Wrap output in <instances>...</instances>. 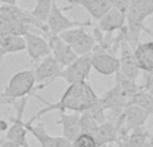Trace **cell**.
I'll list each match as a JSON object with an SVG mask.
<instances>
[{
	"label": "cell",
	"instance_id": "cell-1",
	"mask_svg": "<svg viewBox=\"0 0 153 147\" xmlns=\"http://www.w3.org/2000/svg\"><path fill=\"white\" fill-rule=\"evenodd\" d=\"M41 100L43 103H46V107L42 108L35 116H33L30 123H33V121L37 120L42 115L50 112V111H54V110L56 111H73V112L81 113L85 110H88L92 105V103H95L98 100V96L92 90L90 84L87 82V81H81V82L71 84L57 103L50 104L48 101H45L43 98H41Z\"/></svg>",
	"mask_w": 153,
	"mask_h": 147
},
{
	"label": "cell",
	"instance_id": "cell-2",
	"mask_svg": "<svg viewBox=\"0 0 153 147\" xmlns=\"http://www.w3.org/2000/svg\"><path fill=\"white\" fill-rule=\"evenodd\" d=\"M119 32H121V40H119V49H121L119 70H121L127 78L136 81L137 77L140 76L141 69H140L138 62H137L136 55H134V49L130 46V43L126 39V34H127L126 24L119 30Z\"/></svg>",
	"mask_w": 153,
	"mask_h": 147
},
{
	"label": "cell",
	"instance_id": "cell-3",
	"mask_svg": "<svg viewBox=\"0 0 153 147\" xmlns=\"http://www.w3.org/2000/svg\"><path fill=\"white\" fill-rule=\"evenodd\" d=\"M0 14H3L4 16L10 18V19L18 20L20 23H23L25 26L30 29H37L38 31H41L42 34H45V37H48L49 34V27L46 23L41 22L38 18H35L33 15L31 11H27V10L19 7L18 4H1L0 6Z\"/></svg>",
	"mask_w": 153,
	"mask_h": 147
},
{
	"label": "cell",
	"instance_id": "cell-4",
	"mask_svg": "<svg viewBox=\"0 0 153 147\" xmlns=\"http://www.w3.org/2000/svg\"><path fill=\"white\" fill-rule=\"evenodd\" d=\"M35 87V77L34 70H23L12 76L8 85L4 89V95L11 98H22L25 96H31L34 93Z\"/></svg>",
	"mask_w": 153,
	"mask_h": 147
},
{
	"label": "cell",
	"instance_id": "cell-5",
	"mask_svg": "<svg viewBox=\"0 0 153 147\" xmlns=\"http://www.w3.org/2000/svg\"><path fill=\"white\" fill-rule=\"evenodd\" d=\"M91 69H92V65H91V53H90V54L79 55L72 64L62 68L57 73L56 78H62L69 85L71 84L81 82V81H85L88 78Z\"/></svg>",
	"mask_w": 153,
	"mask_h": 147
},
{
	"label": "cell",
	"instance_id": "cell-6",
	"mask_svg": "<svg viewBox=\"0 0 153 147\" xmlns=\"http://www.w3.org/2000/svg\"><path fill=\"white\" fill-rule=\"evenodd\" d=\"M29 100V96H25L22 98H18L14 103L15 108H16V118H11L12 120V127L7 130L6 139L18 143L20 147H30L29 142H27V128L25 127L23 121V112L25 107Z\"/></svg>",
	"mask_w": 153,
	"mask_h": 147
},
{
	"label": "cell",
	"instance_id": "cell-7",
	"mask_svg": "<svg viewBox=\"0 0 153 147\" xmlns=\"http://www.w3.org/2000/svg\"><path fill=\"white\" fill-rule=\"evenodd\" d=\"M46 24L49 27V31L53 34H60V32L65 31L68 29L77 26H91V22H76V20H71L64 15L62 10L57 6V1L53 0L52 1V8H50L49 16H48Z\"/></svg>",
	"mask_w": 153,
	"mask_h": 147
},
{
	"label": "cell",
	"instance_id": "cell-8",
	"mask_svg": "<svg viewBox=\"0 0 153 147\" xmlns=\"http://www.w3.org/2000/svg\"><path fill=\"white\" fill-rule=\"evenodd\" d=\"M46 38H48V43H49V46H50V51L53 53V57H54L56 61L61 65V68L68 66V65L72 64L73 61L79 57L72 50V47L61 39L58 34L49 32Z\"/></svg>",
	"mask_w": 153,
	"mask_h": 147
},
{
	"label": "cell",
	"instance_id": "cell-9",
	"mask_svg": "<svg viewBox=\"0 0 153 147\" xmlns=\"http://www.w3.org/2000/svg\"><path fill=\"white\" fill-rule=\"evenodd\" d=\"M61 69H62L61 65L56 61V58L53 57V55L49 54V55H46V57H43L42 62H41L34 70L35 82H43L45 80H49V81L42 84V85H39L38 88L34 87V89H42V88L48 87L49 84H52L53 81L56 80V76H57V73L60 72Z\"/></svg>",
	"mask_w": 153,
	"mask_h": 147
},
{
	"label": "cell",
	"instance_id": "cell-10",
	"mask_svg": "<svg viewBox=\"0 0 153 147\" xmlns=\"http://www.w3.org/2000/svg\"><path fill=\"white\" fill-rule=\"evenodd\" d=\"M25 42H26V50L29 53L31 62H37L38 60L49 55L50 53V46L48 43V39L42 38L41 35L34 34L31 31H27L23 35Z\"/></svg>",
	"mask_w": 153,
	"mask_h": 147
},
{
	"label": "cell",
	"instance_id": "cell-11",
	"mask_svg": "<svg viewBox=\"0 0 153 147\" xmlns=\"http://www.w3.org/2000/svg\"><path fill=\"white\" fill-rule=\"evenodd\" d=\"M100 103L104 105L106 110H110L114 115H121L122 111L125 110V107L129 103V98H127L126 93L121 89L118 84L114 85V88L108 92H106L102 97H99Z\"/></svg>",
	"mask_w": 153,
	"mask_h": 147
},
{
	"label": "cell",
	"instance_id": "cell-12",
	"mask_svg": "<svg viewBox=\"0 0 153 147\" xmlns=\"http://www.w3.org/2000/svg\"><path fill=\"white\" fill-rule=\"evenodd\" d=\"M92 69L103 76L114 74L119 69V58L110 53H91Z\"/></svg>",
	"mask_w": 153,
	"mask_h": 147
},
{
	"label": "cell",
	"instance_id": "cell-13",
	"mask_svg": "<svg viewBox=\"0 0 153 147\" xmlns=\"http://www.w3.org/2000/svg\"><path fill=\"white\" fill-rule=\"evenodd\" d=\"M126 24V15L121 11L111 7L95 24L102 32H114L119 31Z\"/></svg>",
	"mask_w": 153,
	"mask_h": 147
},
{
	"label": "cell",
	"instance_id": "cell-14",
	"mask_svg": "<svg viewBox=\"0 0 153 147\" xmlns=\"http://www.w3.org/2000/svg\"><path fill=\"white\" fill-rule=\"evenodd\" d=\"M57 124L62 126V136L71 142H73L81 134L80 113L77 112L67 115V113H64V111H60V119L57 120Z\"/></svg>",
	"mask_w": 153,
	"mask_h": 147
},
{
	"label": "cell",
	"instance_id": "cell-15",
	"mask_svg": "<svg viewBox=\"0 0 153 147\" xmlns=\"http://www.w3.org/2000/svg\"><path fill=\"white\" fill-rule=\"evenodd\" d=\"M26 50V42L23 35H6L0 40V64L7 54Z\"/></svg>",
	"mask_w": 153,
	"mask_h": 147
},
{
	"label": "cell",
	"instance_id": "cell-16",
	"mask_svg": "<svg viewBox=\"0 0 153 147\" xmlns=\"http://www.w3.org/2000/svg\"><path fill=\"white\" fill-rule=\"evenodd\" d=\"M134 55L140 69H142L144 72L153 70V42L138 43L134 47Z\"/></svg>",
	"mask_w": 153,
	"mask_h": 147
},
{
	"label": "cell",
	"instance_id": "cell-17",
	"mask_svg": "<svg viewBox=\"0 0 153 147\" xmlns=\"http://www.w3.org/2000/svg\"><path fill=\"white\" fill-rule=\"evenodd\" d=\"M75 6H81L95 20H99L111 8L110 0H76Z\"/></svg>",
	"mask_w": 153,
	"mask_h": 147
},
{
	"label": "cell",
	"instance_id": "cell-18",
	"mask_svg": "<svg viewBox=\"0 0 153 147\" xmlns=\"http://www.w3.org/2000/svg\"><path fill=\"white\" fill-rule=\"evenodd\" d=\"M118 135L119 131L117 124L111 123V121H104L98 126V130H96L94 138H95L96 144H111L117 142Z\"/></svg>",
	"mask_w": 153,
	"mask_h": 147
},
{
	"label": "cell",
	"instance_id": "cell-19",
	"mask_svg": "<svg viewBox=\"0 0 153 147\" xmlns=\"http://www.w3.org/2000/svg\"><path fill=\"white\" fill-rule=\"evenodd\" d=\"M29 31V27L25 26L18 20L10 19L0 14V37H6V35H25Z\"/></svg>",
	"mask_w": 153,
	"mask_h": 147
},
{
	"label": "cell",
	"instance_id": "cell-20",
	"mask_svg": "<svg viewBox=\"0 0 153 147\" xmlns=\"http://www.w3.org/2000/svg\"><path fill=\"white\" fill-rule=\"evenodd\" d=\"M72 47V50L76 53L77 55H84V54H90L92 51L94 46H95V38L92 37L91 34L84 30L72 43L69 45Z\"/></svg>",
	"mask_w": 153,
	"mask_h": 147
},
{
	"label": "cell",
	"instance_id": "cell-21",
	"mask_svg": "<svg viewBox=\"0 0 153 147\" xmlns=\"http://www.w3.org/2000/svg\"><path fill=\"white\" fill-rule=\"evenodd\" d=\"M25 127L27 128V131H30L38 139L41 147H57V139L50 136L46 132V130H45V127H43L42 124L33 126L30 121H27V123H25Z\"/></svg>",
	"mask_w": 153,
	"mask_h": 147
},
{
	"label": "cell",
	"instance_id": "cell-22",
	"mask_svg": "<svg viewBox=\"0 0 153 147\" xmlns=\"http://www.w3.org/2000/svg\"><path fill=\"white\" fill-rule=\"evenodd\" d=\"M114 74H115V84H118L119 87H121V89L126 93L129 101H130V98H131L137 92H138V90L144 89V87H140V85H137V84H136V81L127 78L119 69L117 70ZM127 104H129V103H127Z\"/></svg>",
	"mask_w": 153,
	"mask_h": 147
},
{
	"label": "cell",
	"instance_id": "cell-23",
	"mask_svg": "<svg viewBox=\"0 0 153 147\" xmlns=\"http://www.w3.org/2000/svg\"><path fill=\"white\" fill-rule=\"evenodd\" d=\"M129 104H136V105L141 107L148 115H153V96L148 90H138L130 98Z\"/></svg>",
	"mask_w": 153,
	"mask_h": 147
},
{
	"label": "cell",
	"instance_id": "cell-24",
	"mask_svg": "<svg viewBox=\"0 0 153 147\" xmlns=\"http://www.w3.org/2000/svg\"><path fill=\"white\" fill-rule=\"evenodd\" d=\"M52 1L53 0H37V4H35L34 10L31 11L33 15L35 18H38L41 22L46 23L50 8H52Z\"/></svg>",
	"mask_w": 153,
	"mask_h": 147
},
{
	"label": "cell",
	"instance_id": "cell-25",
	"mask_svg": "<svg viewBox=\"0 0 153 147\" xmlns=\"http://www.w3.org/2000/svg\"><path fill=\"white\" fill-rule=\"evenodd\" d=\"M99 124L88 115V112H81L80 113V131L81 134H88V135H95L96 130H98Z\"/></svg>",
	"mask_w": 153,
	"mask_h": 147
},
{
	"label": "cell",
	"instance_id": "cell-26",
	"mask_svg": "<svg viewBox=\"0 0 153 147\" xmlns=\"http://www.w3.org/2000/svg\"><path fill=\"white\" fill-rule=\"evenodd\" d=\"M104 111H106V108H104V105L100 103V100H99V97H98V100H96L95 103H92V105H91L88 110H85V112H88V115L98 124H102L106 121V112H104Z\"/></svg>",
	"mask_w": 153,
	"mask_h": 147
},
{
	"label": "cell",
	"instance_id": "cell-27",
	"mask_svg": "<svg viewBox=\"0 0 153 147\" xmlns=\"http://www.w3.org/2000/svg\"><path fill=\"white\" fill-rule=\"evenodd\" d=\"M73 147H95L96 142L95 138L92 135H88V134H80L75 140L72 142Z\"/></svg>",
	"mask_w": 153,
	"mask_h": 147
},
{
	"label": "cell",
	"instance_id": "cell-28",
	"mask_svg": "<svg viewBox=\"0 0 153 147\" xmlns=\"http://www.w3.org/2000/svg\"><path fill=\"white\" fill-rule=\"evenodd\" d=\"M130 3H131V0H110L111 7L118 10V11H121L122 14H125V15H126L127 10H129Z\"/></svg>",
	"mask_w": 153,
	"mask_h": 147
},
{
	"label": "cell",
	"instance_id": "cell-29",
	"mask_svg": "<svg viewBox=\"0 0 153 147\" xmlns=\"http://www.w3.org/2000/svg\"><path fill=\"white\" fill-rule=\"evenodd\" d=\"M57 147H73L72 142L68 140L67 138H64V136H57Z\"/></svg>",
	"mask_w": 153,
	"mask_h": 147
},
{
	"label": "cell",
	"instance_id": "cell-30",
	"mask_svg": "<svg viewBox=\"0 0 153 147\" xmlns=\"http://www.w3.org/2000/svg\"><path fill=\"white\" fill-rule=\"evenodd\" d=\"M1 147H20L18 143H15V142H11V140H6L1 143Z\"/></svg>",
	"mask_w": 153,
	"mask_h": 147
},
{
	"label": "cell",
	"instance_id": "cell-31",
	"mask_svg": "<svg viewBox=\"0 0 153 147\" xmlns=\"http://www.w3.org/2000/svg\"><path fill=\"white\" fill-rule=\"evenodd\" d=\"M7 130H8V123L6 120H0V132H4Z\"/></svg>",
	"mask_w": 153,
	"mask_h": 147
},
{
	"label": "cell",
	"instance_id": "cell-32",
	"mask_svg": "<svg viewBox=\"0 0 153 147\" xmlns=\"http://www.w3.org/2000/svg\"><path fill=\"white\" fill-rule=\"evenodd\" d=\"M18 0H0V4H16Z\"/></svg>",
	"mask_w": 153,
	"mask_h": 147
},
{
	"label": "cell",
	"instance_id": "cell-33",
	"mask_svg": "<svg viewBox=\"0 0 153 147\" xmlns=\"http://www.w3.org/2000/svg\"><path fill=\"white\" fill-rule=\"evenodd\" d=\"M146 89H148V92H149L150 95L153 96V84H150V85H148V87H146Z\"/></svg>",
	"mask_w": 153,
	"mask_h": 147
},
{
	"label": "cell",
	"instance_id": "cell-34",
	"mask_svg": "<svg viewBox=\"0 0 153 147\" xmlns=\"http://www.w3.org/2000/svg\"><path fill=\"white\" fill-rule=\"evenodd\" d=\"M148 143H149L150 147H153V136H149V138H148Z\"/></svg>",
	"mask_w": 153,
	"mask_h": 147
},
{
	"label": "cell",
	"instance_id": "cell-35",
	"mask_svg": "<svg viewBox=\"0 0 153 147\" xmlns=\"http://www.w3.org/2000/svg\"><path fill=\"white\" fill-rule=\"evenodd\" d=\"M95 147H107V144H96Z\"/></svg>",
	"mask_w": 153,
	"mask_h": 147
},
{
	"label": "cell",
	"instance_id": "cell-36",
	"mask_svg": "<svg viewBox=\"0 0 153 147\" xmlns=\"http://www.w3.org/2000/svg\"><path fill=\"white\" fill-rule=\"evenodd\" d=\"M144 147H150V146H149V143H148V142H146V143L144 144Z\"/></svg>",
	"mask_w": 153,
	"mask_h": 147
},
{
	"label": "cell",
	"instance_id": "cell-37",
	"mask_svg": "<svg viewBox=\"0 0 153 147\" xmlns=\"http://www.w3.org/2000/svg\"><path fill=\"white\" fill-rule=\"evenodd\" d=\"M0 40H1V37H0Z\"/></svg>",
	"mask_w": 153,
	"mask_h": 147
}]
</instances>
